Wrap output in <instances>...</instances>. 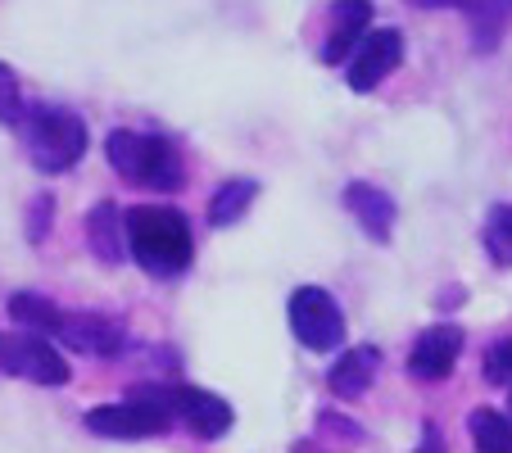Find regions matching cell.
<instances>
[{
	"mask_svg": "<svg viewBox=\"0 0 512 453\" xmlns=\"http://www.w3.org/2000/svg\"><path fill=\"white\" fill-rule=\"evenodd\" d=\"M259 200V182L254 177H227L209 200V222L213 227H236L250 213V204Z\"/></svg>",
	"mask_w": 512,
	"mask_h": 453,
	"instance_id": "cell-16",
	"label": "cell"
},
{
	"mask_svg": "<svg viewBox=\"0 0 512 453\" xmlns=\"http://www.w3.org/2000/svg\"><path fill=\"white\" fill-rule=\"evenodd\" d=\"M399 59H404V32L399 28H372L368 41L358 46V55L349 59V73H345L349 87H354L358 96L377 91L381 82L399 68Z\"/></svg>",
	"mask_w": 512,
	"mask_h": 453,
	"instance_id": "cell-7",
	"label": "cell"
},
{
	"mask_svg": "<svg viewBox=\"0 0 512 453\" xmlns=\"http://www.w3.org/2000/svg\"><path fill=\"white\" fill-rule=\"evenodd\" d=\"M368 32H372V5H358V0L336 5L331 32H327V41H322V64H345V59H354L358 46L368 41Z\"/></svg>",
	"mask_w": 512,
	"mask_h": 453,
	"instance_id": "cell-11",
	"label": "cell"
},
{
	"mask_svg": "<svg viewBox=\"0 0 512 453\" xmlns=\"http://www.w3.org/2000/svg\"><path fill=\"white\" fill-rule=\"evenodd\" d=\"M127 250L150 277H182L195 254L191 222L182 209H168V204L127 209Z\"/></svg>",
	"mask_w": 512,
	"mask_h": 453,
	"instance_id": "cell-1",
	"label": "cell"
},
{
	"mask_svg": "<svg viewBox=\"0 0 512 453\" xmlns=\"http://www.w3.org/2000/svg\"><path fill=\"white\" fill-rule=\"evenodd\" d=\"M318 426H322L327 435H336V440H345V444H363V426H358L354 417L336 413V408H322V413H318Z\"/></svg>",
	"mask_w": 512,
	"mask_h": 453,
	"instance_id": "cell-23",
	"label": "cell"
},
{
	"mask_svg": "<svg viewBox=\"0 0 512 453\" xmlns=\"http://www.w3.org/2000/svg\"><path fill=\"white\" fill-rule=\"evenodd\" d=\"M512 390V386H508ZM508 422H512V395H508Z\"/></svg>",
	"mask_w": 512,
	"mask_h": 453,
	"instance_id": "cell-26",
	"label": "cell"
},
{
	"mask_svg": "<svg viewBox=\"0 0 512 453\" xmlns=\"http://www.w3.org/2000/svg\"><path fill=\"white\" fill-rule=\"evenodd\" d=\"M290 453H327V449H322L318 440H295L290 444Z\"/></svg>",
	"mask_w": 512,
	"mask_h": 453,
	"instance_id": "cell-25",
	"label": "cell"
},
{
	"mask_svg": "<svg viewBox=\"0 0 512 453\" xmlns=\"http://www.w3.org/2000/svg\"><path fill=\"white\" fill-rule=\"evenodd\" d=\"M508 14H512L508 5H463V19L472 23V46L481 50V55H490V50L503 41Z\"/></svg>",
	"mask_w": 512,
	"mask_h": 453,
	"instance_id": "cell-18",
	"label": "cell"
},
{
	"mask_svg": "<svg viewBox=\"0 0 512 453\" xmlns=\"http://www.w3.org/2000/svg\"><path fill=\"white\" fill-rule=\"evenodd\" d=\"M413 453H449V449H445V435H440V426L426 422V426H422V440H417Z\"/></svg>",
	"mask_w": 512,
	"mask_h": 453,
	"instance_id": "cell-24",
	"label": "cell"
},
{
	"mask_svg": "<svg viewBox=\"0 0 512 453\" xmlns=\"http://www.w3.org/2000/svg\"><path fill=\"white\" fill-rule=\"evenodd\" d=\"M105 155L118 168V177H127V186L141 191H177L182 186V155L177 145L164 141L155 132H132V127H114L105 136Z\"/></svg>",
	"mask_w": 512,
	"mask_h": 453,
	"instance_id": "cell-2",
	"label": "cell"
},
{
	"mask_svg": "<svg viewBox=\"0 0 512 453\" xmlns=\"http://www.w3.org/2000/svg\"><path fill=\"white\" fill-rule=\"evenodd\" d=\"M23 114H28V100H23V87H19V78H14V68L5 64V59H0V123L19 132Z\"/></svg>",
	"mask_w": 512,
	"mask_h": 453,
	"instance_id": "cell-20",
	"label": "cell"
},
{
	"mask_svg": "<svg viewBox=\"0 0 512 453\" xmlns=\"http://www.w3.org/2000/svg\"><path fill=\"white\" fill-rule=\"evenodd\" d=\"M340 200H345L349 218H354L377 245H386L390 236H395L399 204H395V195L390 191H381V186H372V182H349L345 191H340Z\"/></svg>",
	"mask_w": 512,
	"mask_h": 453,
	"instance_id": "cell-9",
	"label": "cell"
},
{
	"mask_svg": "<svg viewBox=\"0 0 512 453\" xmlns=\"http://www.w3.org/2000/svg\"><path fill=\"white\" fill-rule=\"evenodd\" d=\"M0 372L23 376L32 386H68V376H73L68 372V358L46 336H32V331L0 336Z\"/></svg>",
	"mask_w": 512,
	"mask_h": 453,
	"instance_id": "cell-6",
	"label": "cell"
},
{
	"mask_svg": "<svg viewBox=\"0 0 512 453\" xmlns=\"http://www.w3.org/2000/svg\"><path fill=\"white\" fill-rule=\"evenodd\" d=\"M177 399V417H182L186 426H191L195 440H223L227 431H232L236 413L227 399H218L213 390H200V386H177L173 390Z\"/></svg>",
	"mask_w": 512,
	"mask_h": 453,
	"instance_id": "cell-10",
	"label": "cell"
},
{
	"mask_svg": "<svg viewBox=\"0 0 512 453\" xmlns=\"http://www.w3.org/2000/svg\"><path fill=\"white\" fill-rule=\"evenodd\" d=\"M177 417V399L168 386H136L123 404H100L87 413V431L96 440H159Z\"/></svg>",
	"mask_w": 512,
	"mask_h": 453,
	"instance_id": "cell-4",
	"label": "cell"
},
{
	"mask_svg": "<svg viewBox=\"0 0 512 453\" xmlns=\"http://www.w3.org/2000/svg\"><path fill=\"white\" fill-rule=\"evenodd\" d=\"M485 381H494V386H512V336L499 340V345L485 354Z\"/></svg>",
	"mask_w": 512,
	"mask_h": 453,
	"instance_id": "cell-22",
	"label": "cell"
},
{
	"mask_svg": "<svg viewBox=\"0 0 512 453\" xmlns=\"http://www.w3.org/2000/svg\"><path fill=\"white\" fill-rule=\"evenodd\" d=\"M87 241H91V250H96L100 263L132 259V250H127V213L118 209V204L100 200L96 209L87 213Z\"/></svg>",
	"mask_w": 512,
	"mask_h": 453,
	"instance_id": "cell-13",
	"label": "cell"
},
{
	"mask_svg": "<svg viewBox=\"0 0 512 453\" xmlns=\"http://www.w3.org/2000/svg\"><path fill=\"white\" fill-rule=\"evenodd\" d=\"M19 136H23L28 159L37 164V173H46V177L68 173V168L87 155V123H82V114H73L64 105H28Z\"/></svg>",
	"mask_w": 512,
	"mask_h": 453,
	"instance_id": "cell-3",
	"label": "cell"
},
{
	"mask_svg": "<svg viewBox=\"0 0 512 453\" xmlns=\"http://www.w3.org/2000/svg\"><path fill=\"white\" fill-rule=\"evenodd\" d=\"M467 431H472L476 453H512V422L499 408H476L467 417Z\"/></svg>",
	"mask_w": 512,
	"mask_h": 453,
	"instance_id": "cell-17",
	"label": "cell"
},
{
	"mask_svg": "<svg viewBox=\"0 0 512 453\" xmlns=\"http://www.w3.org/2000/svg\"><path fill=\"white\" fill-rule=\"evenodd\" d=\"M381 372V349L377 345H354L345 358H336V367L327 372V386L336 399H358L363 390L377 381Z\"/></svg>",
	"mask_w": 512,
	"mask_h": 453,
	"instance_id": "cell-14",
	"label": "cell"
},
{
	"mask_svg": "<svg viewBox=\"0 0 512 453\" xmlns=\"http://www.w3.org/2000/svg\"><path fill=\"white\" fill-rule=\"evenodd\" d=\"M290 331L313 354H336L345 345V313L322 286H300L290 295Z\"/></svg>",
	"mask_w": 512,
	"mask_h": 453,
	"instance_id": "cell-5",
	"label": "cell"
},
{
	"mask_svg": "<svg viewBox=\"0 0 512 453\" xmlns=\"http://www.w3.org/2000/svg\"><path fill=\"white\" fill-rule=\"evenodd\" d=\"M5 309H10V318L19 322L23 331H32V336H59V331H64V318H68L55 299L32 295V290H14Z\"/></svg>",
	"mask_w": 512,
	"mask_h": 453,
	"instance_id": "cell-15",
	"label": "cell"
},
{
	"mask_svg": "<svg viewBox=\"0 0 512 453\" xmlns=\"http://www.w3.org/2000/svg\"><path fill=\"white\" fill-rule=\"evenodd\" d=\"M68 349H78V354H96V358H109L123 349V327L105 313H68L64 318V331H59Z\"/></svg>",
	"mask_w": 512,
	"mask_h": 453,
	"instance_id": "cell-12",
	"label": "cell"
},
{
	"mask_svg": "<svg viewBox=\"0 0 512 453\" xmlns=\"http://www.w3.org/2000/svg\"><path fill=\"white\" fill-rule=\"evenodd\" d=\"M458 354H463V327L435 322L408 349V376H417V381H445L458 367Z\"/></svg>",
	"mask_w": 512,
	"mask_h": 453,
	"instance_id": "cell-8",
	"label": "cell"
},
{
	"mask_svg": "<svg viewBox=\"0 0 512 453\" xmlns=\"http://www.w3.org/2000/svg\"><path fill=\"white\" fill-rule=\"evenodd\" d=\"M485 254H490L499 268H512V204H494L490 218H485Z\"/></svg>",
	"mask_w": 512,
	"mask_h": 453,
	"instance_id": "cell-19",
	"label": "cell"
},
{
	"mask_svg": "<svg viewBox=\"0 0 512 453\" xmlns=\"http://www.w3.org/2000/svg\"><path fill=\"white\" fill-rule=\"evenodd\" d=\"M50 222H55V195H50V191L32 195V200H28V241H32V245L46 241Z\"/></svg>",
	"mask_w": 512,
	"mask_h": 453,
	"instance_id": "cell-21",
	"label": "cell"
}]
</instances>
